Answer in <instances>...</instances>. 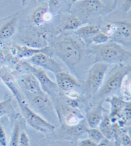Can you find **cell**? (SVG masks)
I'll return each mask as SVG.
<instances>
[{
  "label": "cell",
  "mask_w": 131,
  "mask_h": 146,
  "mask_svg": "<svg viewBox=\"0 0 131 146\" xmlns=\"http://www.w3.org/2000/svg\"><path fill=\"white\" fill-rule=\"evenodd\" d=\"M51 49L53 55L57 56L68 68L75 70L85 55L86 46L76 36H59L52 41Z\"/></svg>",
  "instance_id": "cell-1"
},
{
  "label": "cell",
  "mask_w": 131,
  "mask_h": 146,
  "mask_svg": "<svg viewBox=\"0 0 131 146\" xmlns=\"http://www.w3.org/2000/svg\"><path fill=\"white\" fill-rule=\"evenodd\" d=\"M90 46V52L94 57L93 63L103 62L107 64L126 65L130 61V51L115 42L109 41L101 45Z\"/></svg>",
  "instance_id": "cell-2"
},
{
  "label": "cell",
  "mask_w": 131,
  "mask_h": 146,
  "mask_svg": "<svg viewBox=\"0 0 131 146\" xmlns=\"http://www.w3.org/2000/svg\"><path fill=\"white\" fill-rule=\"evenodd\" d=\"M130 71L131 67L129 64L116 65L94 96L98 100H103L113 95L118 90L121 89L123 83L125 78L129 76Z\"/></svg>",
  "instance_id": "cell-3"
},
{
  "label": "cell",
  "mask_w": 131,
  "mask_h": 146,
  "mask_svg": "<svg viewBox=\"0 0 131 146\" xmlns=\"http://www.w3.org/2000/svg\"><path fill=\"white\" fill-rule=\"evenodd\" d=\"M109 64L103 62L93 63L88 69L84 84V92L88 96H94L100 89L106 78Z\"/></svg>",
  "instance_id": "cell-4"
},
{
  "label": "cell",
  "mask_w": 131,
  "mask_h": 146,
  "mask_svg": "<svg viewBox=\"0 0 131 146\" xmlns=\"http://www.w3.org/2000/svg\"><path fill=\"white\" fill-rule=\"evenodd\" d=\"M18 69L21 72H28L35 76L40 85L42 90L48 96L55 98L60 94V89L56 82H53L48 76L45 70L33 66L26 60L18 65Z\"/></svg>",
  "instance_id": "cell-5"
},
{
  "label": "cell",
  "mask_w": 131,
  "mask_h": 146,
  "mask_svg": "<svg viewBox=\"0 0 131 146\" xmlns=\"http://www.w3.org/2000/svg\"><path fill=\"white\" fill-rule=\"evenodd\" d=\"M21 113L26 122L38 132L42 133H51L55 129V126L36 113L30 108L26 100L18 103Z\"/></svg>",
  "instance_id": "cell-6"
},
{
  "label": "cell",
  "mask_w": 131,
  "mask_h": 146,
  "mask_svg": "<svg viewBox=\"0 0 131 146\" xmlns=\"http://www.w3.org/2000/svg\"><path fill=\"white\" fill-rule=\"evenodd\" d=\"M109 36L110 41L121 44L123 46H130L131 43V23L121 21L110 22L104 26L102 30Z\"/></svg>",
  "instance_id": "cell-7"
},
{
  "label": "cell",
  "mask_w": 131,
  "mask_h": 146,
  "mask_svg": "<svg viewBox=\"0 0 131 146\" xmlns=\"http://www.w3.org/2000/svg\"><path fill=\"white\" fill-rule=\"evenodd\" d=\"M74 4H77L76 8L78 11L85 19L109 14L113 10L101 0H83Z\"/></svg>",
  "instance_id": "cell-8"
},
{
  "label": "cell",
  "mask_w": 131,
  "mask_h": 146,
  "mask_svg": "<svg viewBox=\"0 0 131 146\" xmlns=\"http://www.w3.org/2000/svg\"><path fill=\"white\" fill-rule=\"evenodd\" d=\"M15 80L26 98L44 93L38 80L30 72H21Z\"/></svg>",
  "instance_id": "cell-9"
},
{
  "label": "cell",
  "mask_w": 131,
  "mask_h": 146,
  "mask_svg": "<svg viewBox=\"0 0 131 146\" xmlns=\"http://www.w3.org/2000/svg\"><path fill=\"white\" fill-rule=\"evenodd\" d=\"M26 61L33 66L52 72L54 74L64 71L62 65L58 62L52 58V56L49 55L44 52L36 54Z\"/></svg>",
  "instance_id": "cell-10"
},
{
  "label": "cell",
  "mask_w": 131,
  "mask_h": 146,
  "mask_svg": "<svg viewBox=\"0 0 131 146\" xmlns=\"http://www.w3.org/2000/svg\"><path fill=\"white\" fill-rule=\"evenodd\" d=\"M54 14L52 13L48 6V2L40 4L31 15V21L36 27H40L46 23H51L54 18Z\"/></svg>",
  "instance_id": "cell-11"
},
{
  "label": "cell",
  "mask_w": 131,
  "mask_h": 146,
  "mask_svg": "<svg viewBox=\"0 0 131 146\" xmlns=\"http://www.w3.org/2000/svg\"><path fill=\"white\" fill-rule=\"evenodd\" d=\"M10 52L14 56L17 57V58L21 60H28L31 56L35 54H37L40 52H44V53L49 54L50 56H53L51 47L49 45L44 49H33L28 48L22 45H15L10 48Z\"/></svg>",
  "instance_id": "cell-12"
},
{
  "label": "cell",
  "mask_w": 131,
  "mask_h": 146,
  "mask_svg": "<svg viewBox=\"0 0 131 146\" xmlns=\"http://www.w3.org/2000/svg\"><path fill=\"white\" fill-rule=\"evenodd\" d=\"M55 76L58 87L64 92L73 91L79 86V83L77 78L66 71H61L57 73Z\"/></svg>",
  "instance_id": "cell-13"
},
{
  "label": "cell",
  "mask_w": 131,
  "mask_h": 146,
  "mask_svg": "<svg viewBox=\"0 0 131 146\" xmlns=\"http://www.w3.org/2000/svg\"><path fill=\"white\" fill-rule=\"evenodd\" d=\"M18 42L19 45L38 49H44L49 45L45 36L33 33L20 36L18 38Z\"/></svg>",
  "instance_id": "cell-14"
},
{
  "label": "cell",
  "mask_w": 131,
  "mask_h": 146,
  "mask_svg": "<svg viewBox=\"0 0 131 146\" xmlns=\"http://www.w3.org/2000/svg\"><path fill=\"white\" fill-rule=\"evenodd\" d=\"M60 116L64 119L66 124L69 126H75L85 119L78 109L69 105L62 106L60 110Z\"/></svg>",
  "instance_id": "cell-15"
},
{
  "label": "cell",
  "mask_w": 131,
  "mask_h": 146,
  "mask_svg": "<svg viewBox=\"0 0 131 146\" xmlns=\"http://www.w3.org/2000/svg\"><path fill=\"white\" fill-rule=\"evenodd\" d=\"M102 29L100 27L93 25H82L74 33V35L78 38L83 42L86 46H88L89 41L90 39L95 36L98 33L101 32Z\"/></svg>",
  "instance_id": "cell-16"
},
{
  "label": "cell",
  "mask_w": 131,
  "mask_h": 146,
  "mask_svg": "<svg viewBox=\"0 0 131 146\" xmlns=\"http://www.w3.org/2000/svg\"><path fill=\"white\" fill-rule=\"evenodd\" d=\"M17 23L18 17L15 15L3 24L0 27V40H7L12 37L17 32Z\"/></svg>",
  "instance_id": "cell-17"
},
{
  "label": "cell",
  "mask_w": 131,
  "mask_h": 146,
  "mask_svg": "<svg viewBox=\"0 0 131 146\" xmlns=\"http://www.w3.org/2000/svg\"><path fill=\"white\" fill-rule=\"evenodd\" d=\"M103 119V108L101 105L91 109L86 116V121L90 128H97Z\"/></svg>",
  "instance_id": "cell-18"
},
{
  "label": "cell",
  "mask_w": 131,
  "mask_h": 146,
  "mask_svg": "<svg viewBox=\"0 0 131 146\" xmlns=\"http://www.w3.org/2000/svg\"><path fill=\"white\" fill-rule=\"evenodd\" d=\"M83 25V23L79 17L72 14L68 15L65 18L62 22L60 28L62 32H69V31L74 32Z\"/></svg>",
  "instance_id": "cell-19"
},
{
  "label": "cell",
  "mask_w": 131,
  "mask_h": 146,
  "mask_svg": "<svg viewBox=\"0 0 131 146\" xmlns=\"http://www.w3.org/2000/svg\"><path fill=\"white\" fill-rule=\"evenodd\" d=\"M21 129V121L19 118L16 119L14 122V126H13L12 131L9 143L8 146H19V140Z\"/></svg>",
  "instance_id": "cell-20"
},
{
  "label": "cell",
  "mask_w": 131,
  "mask_h": 146,
  "mask_svg": "<svg viewBox=\"0 0 131 146\" xmlns=\"http://www.w3.org/2000/svg\"><path fill=\"white\" fill-rule=\"evenodd\" d=\"M110 41V38L106 33H104L103 31H101L95 36H93L92 38L90 39L88 44V46H92V45H101L107 42Z\"/></svg>",
  "instance_id": "cell-21"
},
{
  "label": "cell",
  "mask_w": 131,
  "mask_h": 146,
  "mask_svg": "<svg viewBox=\"0 0 131 146\" xmlns=\"http://www.w3.org/2000/svg\"><path fill=\"white\" fill-rule=\"evenodd\" d=\"M86 131L88 136V139L95 142L97 144L105 138L102 131L97 128L86 129Z\"/></svg>",
  "instance_id": "cell-22"
},
{
  "label": "cell",
  "mask_w": 131,
  "mask_h": 146,
  "mask_svg": "<svg viewBox=\"0 0 131 146\" xmlns=\"http://www.w3.org/2000/svg\"><path fill=\"white\" fill-rule=\"evenodd\" d=\"M68 0H48V4L49 10L53 13L57 12L63 5L66 3Z\"/></svg>",
  "instance_id": "cell-23"
},
{
  "label": "cell",
  "mask_w": 131,
  "mask_h": 146,
  "mask_svg": "<svg viewBox=\"0 0 131 146\" xmlns=\"http://www.w3.org/2000/svg\"><path fill=\"white\" fill-rule=\"evenodd\" d=\"M19 146H30V139L28 134L24 130H22L21 133L19 140Z\"/></svg>",
  "instance_id": "cell-24"
},
{
  "label": "cell",
  "mask_w": 131,
  "mask_h": 146,
  "mask_svg": "<svg viewBox=\"0 0 131 146\" xmlns=\"http://www.w3.org/2000/svg\"><path fill=\"white\" fill-rule=\"evenodd\" d=\"M0 146H8L7 134L4 127L0 125Z\"/></svg>",
  "instance_id": "cell-25"
},
{
  "label": "cell",
  "mask_w": 131,
  "mask_h": 146,
  "mask_svg": "<svg viewBox=\"0 0 131 146\" xmlns=\"http://www.w3.org/2000/svg\"><path fill=\"white\" fill-rule=\"evenodd\" d=\"M97 146H120L118 145L116 142H114L112 140H109L104 138L101 142H99L97 144Z\"/></svg>",
  "instance_id": "cell-26"
},
{
  "label": "cell",
  "mask_w": 131,
  "mask_h": 146,
  "mask_svg": "<svg viewBox=\"0 0 131 146\" xmlns=\"http://www.w3.org/2000/svg\"><path fill=\"white\" fill-rule=\"evenodd\" d=\"M120 145H122V146H130V139L129 135H123L121 137Z\"/></svg>",
  "instance_id": "cell-27"
},
{
  "label": "cell",
  "mask_w": 131,
  "mask_h": 146,
  "mask_svg": "<svg viewBox=\"0 0 131 146\" xmlns=\"http://www.w3.org/2000/svg\"><path fill=\"white\" fill-rule=\"evenodd\" d=\"M123 10L125 13H128L131 9V0H124L122 4Z\"/></svg>",
  "instance_id": "cell-28"
},
{
  "label": "cell",
  "mask_w": 131,
  "mask_h": 146,
  "mask_svg": "<svg viewBox=\"0 0 131 146\" xmlns=\"http://www.w3.org/2000/svg\"><path fill=\"white\" fill-rule=\"evenodd\" d=\"M79 146H97V144L88 138L86 139L81 140Z\"/></svg>",
  "instance_id": "cell-29"
},
{
  "label": "cell",
  "mask_w": 131,
  "mask_h": 146,
  "mask_svg": "<svg viewBox=\"0 0 131 146\" xmlns=\"http://www.w3.org/2000/svg\"><path fill=\"white\" fill-rule=\"evenodd\" d=\"M46 0H31V2H35L36 3H46Z\"/></svg>",
  "instance_id": "cell-30"
},
{
  "label": "cell",
  "mask_w": 131,
  "mask_h": 146,
  "mask_svg": "<svg viewBox=\"0 0 131 146\" xmlns=\"http://www.w3.org/2000/svg\"><path fill=\"white\" fill-rule=\"evenodd\" d=\"M118 0H113V2H112V10H114L115 8L117 6V3H118Z\"/></svg>",
  "instance_id": "cell-31"
},
{
  "label": "cell",
  "mask_w": 131,
  "mask_h": 146,
  "mask_svg": "<svg viewBox=\"0 0 131 146\" xmlns=\"http://www.w3.org/2000/svg\"><path fill=\"white\" fill-rule=\"evenodd\" d=\"M83 1V0H70V7H71V6L72 5H74V3L79 1Z\"/></svg>",
  "instance_id": "cell-32"
},
{
  "label": "cell",
  "mask_w": 131,
  "mask_h": 146,
  "mask_svg": "<svg viewBox=\"0 0 131 146\" xmlns=\"http://www.w3.org/2000/svg\"><path fill=\"white\" fill-rule=\"evenodd\" d=\"M6 113V110H1L0 111V118L3 116Z\"/></svg>",
  "instance_id": "cell-33"
}]
</instances>
